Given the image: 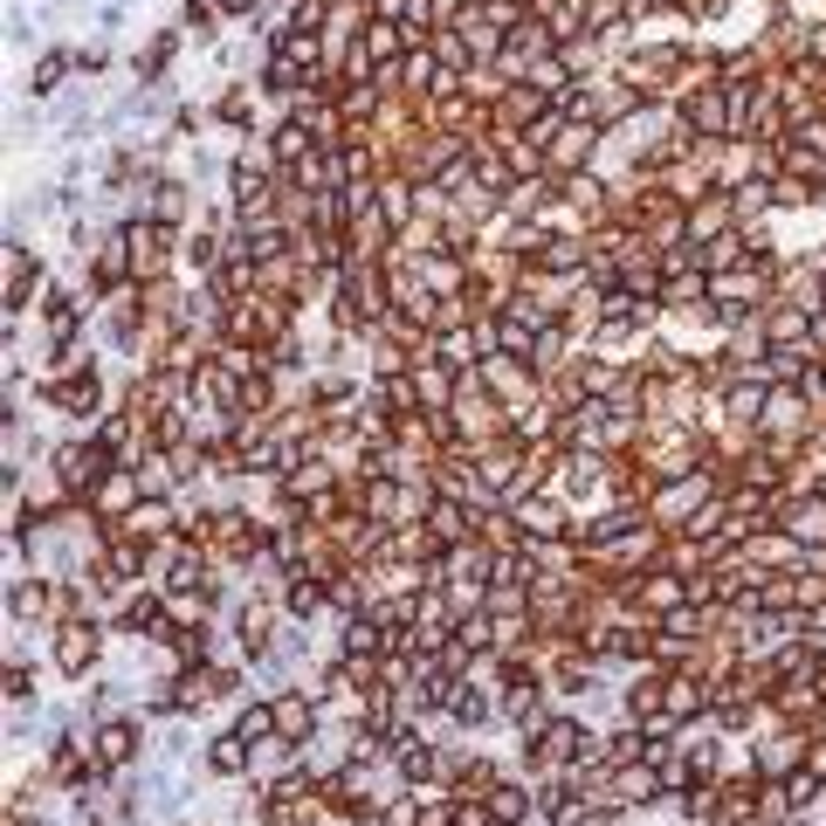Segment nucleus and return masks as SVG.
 <instances>
[{
	"label": "nucleus",
	"instance_id": "nucleus-6",
	"mask_svg": "<svg viewBox=\"0 0 826 826\" xmlns=\"http://www.w3.org/2000/svg\"><path fill=\"white\" fill-rule=\"evenodd\" d=\"M551 172L565 179V172H600V152H606V132L600 124H579V118H565L558 132H551Z\"/></svg>",
	"mask_w": 826,
	"mask_h": 826
},
{
	"label": "nucleus",
	"instance_id": "nucleus-23",
	"mask_svg": "<svg viewBox=\"0 0 826 826\" xmlns=\"http://www.w3.org/2000/svg\"><path fill=\"white\" fill-rule=\"evenodd\" d=\"M69 76H76V48H48V56H35V69H29V97H56Z\"/></svg>",
	"mask_w": 826,
	"mask_h": 826
},
{
	"label": "nucleus",
	"instance_id": "nucleus-17",
	"mask_svg": "<svg viewBox=\"0 0 826 826\" xmlns=\"http://www.w3.org/2000/svg\"><path fill=\"white\" fill-rule=\"evenodd\" d=\"M461 379L469 372H455V366H442V358H413V393H421V413H448L455 406V393H461Z\"/></svg>",
	"mask_w": 826,
	"mask_h": 826
},
{
	"label": "nucleus",
	"instance_id": "nucleus-10",
	"mask_svg": "<svg viewBox=\"0 0 826 826\" xmlns=\"http://www.w3.org/2000/svg\"><path fill=\"white\" fill-rule=\"evenodd\" d=\"M779 531H792L799 545H806L813 565H826V489H813V496H779Z\"/></svg>",
	"mask_w": 826,
	"mask_h": 826
},
{
	"label": "nucleus",
	"instance_id": "nucleus-4",
	"mask_svg": "<svg viewBox=\"0 0 826 826\" xmlns=\"http://www.w3.org/2000/svg\"><path fill=\"white\" fill-rule=\"evenodd\" d=\"M710 496H723V489H716V476H710V469H689V476H676V482H655L648 516H655V524H661L668 537H682V531H689V516L703 510Z\"/></svg>",
	"mask_w": 826,
	"mask_h": 826
},
{
	"label": "nucleus",
	"instance_id": "nucleus-25",
	"mask_svg": "<svg viewBox=\"0 0 826 826\" xmlns=\"http://www.w3.org/2000/svg\"><path fill=\"white\" fill-rule=\"evenodd\" d=\"M221 21H227V14H221V0H187V8H179V29H187L193 48L214 42V35H221Z\"/></svg>",
	"mask_w": 826,
	"mask_h": 826
},
{
	"label": "nucleus",
	"instance_id": "nucleus-5",
	"mask_svg": "<svg viewBox=\"0 0 826 826\" xmlns=\"http://www.w3.org/2000/svg\"><path fill=\"white\" fill-rule=\"evenodd\" d=\"M806 737L813 730H799V723H771V730H758L751 737V758H758V779H792L799 764H806Z\"/></svg>",
	"mask_w": 826,
	"mask_h": 826
},
{
	"label": "nucleus",
	"instance_id": "nucleus-2",
	"mask_svg": "<svg viewBox=\"0 0 826 826\" xmlns=\"http://www.w3.org/2000/svg\"><path fill=\"white\" fill-rule=\"evenodd\" d=\"M111 620L103 613H76L63 620V627H48V655H56V676L63 682H90L97 668H103V648H111Z\"/></svg>",
	"mask_w": 826,
	"mask_h": 826
},
{
	"label": "nucleus",
	"instance_id": "nucleus-31",
	"mask_svg": "<svg viewBox=\"0 0 826 826\" xmlns=\"http://www.w3.org/2000/svg\"><path fill=\"white\" fill-rule=\"evenodd\" d=\"M406 8H413V0H366L372 21H406Z\"/></svg>",
	"mask_w": 826,
	"mask_h": 826
},
{
	"label": "nucleus",
	"instance_id": "nucleus-14",
	"mask_svg": "<svg viewBox=\"0 0 826 826\" xmlns=\"http://www.w3.org/2000/svg\"><path fill=\"white\" fill-rule=\"evenodd\" d=\"M200 771H206V779H221V785H242L248 771H255V744L235 730V723H227V730H214V737H206Z\"/></svg>",
	"mask_w": 826,
	"mask_h": 826
},
{
	"label": "nucleus",
	"instance_id": "nucleus-1",
	"mask_svg": "<svg viewBox=\"0 0 826 826\" xmlns=\"http://www.w3.org/2000/svg\"><path fill=\"white\" fill-rule=\"evenodd\" d=\"M42 406L63 413L69 434H90L103 413H111V372L83 366V372H63V379H42Z\"/></svg>",
	"mask_w": 826,
	"mask_h": 826
},
{
	"label": "nucleus",
	"instance_id": "nucleus-21",
	"mask_svg": "<svg viewBox=\"0 0 826 826\" xmlns=\"http://www.w3.org/2000/svg\"><path fill=\"white\" fill-rule=\"evenodd\" d=\"M358 48H366L372 56V69H393V63H406V29L400 21H366V29H358Z\"/></svg>",
	"mask_w": 826,
	"mask_h": 826
},
{
	"label": "nucleus",
	"instance_id": "nucleus-20",
	"mask_svg": "<svg viewBox=\"0 0 826 826\" xmlns=\"http://www.w3.org/2000/svg\"><path fill=\"white\" fill-rule=\"evenodd\" d=\"M545 111H551V97L537 90V83H510V97L496 103V124H503V132H516V138H524V132H531V124L545 118Z\"/></svg>",
	"mask_w": 826,
	"mask_h": 826
},
{
	"label": "nucleus",
	"instance_id": "nucleus-9",
	"mask_svg": "<svg viewBox=\"0 0 826 826\" xmlns=\"http://www.w3.org/2000/svg\"><path fill=\"white\" fill-rule=\"evenodd\" d=\"M476 379H482V393H489V400H503V406H524V400H537V393H545V379L531 372V358H510V351L482 358V366H476Z\"/></svg>",
	"mask_w": 826,
	"mask_h": 826
},
{
	"label": "nucleus",
	"instance_id": "nucleus-16",
	"mask_svg": "<svg viewBox=\"0 0 826 826\" xmlns=\"http://www.w3.org/2000/svg\"><path fill=\"white\" fill-rule=\"evenodd\" d=\"M187 48V29H159L138 56H132V76H138V90H166L172 83V56Z\"/></svg>",
	"mask_w": 826,
	"mask_h": 826
},
{
	"label": "nucleus",
	"instance_id": "nucleus-15",
	"mask_svg": "<svg viewBox=\"0 0 826 826\" xmlns=\"http://www.w3.org/2000/svg\"><path fill=\"white\" fill-rule=\"evenodd\" d=\"M145 503V489H138V469H132V461H118V469L111 476H103L97 489H90V516H97V524H124V516H132Z\"/></svg>",
	"mask_w": 826,
	"mask_h": 826
},
{
	"label": "nucleus",
	"instance_id": "nucleus-29",
	"mask_svg": "<svg viewBox=\"0 0 826 826\" xmlns=\"http://www.w3.org/2000/svg\"><path fill=\"white\" fill-rule=\"evenodd\" d=\"M42 689H35V668H21V655L8 661V710H35Z\"/></svg>",
	"mask_w": 826,
	"mask_h": 826
},
{
	"label": "nucleus",
	"instance_id": "nucleus-28",
	"mask_svg": "<svg viewBox=\"0 0 826 826\" xmlns=\"http://www.w3.org/2000/svg\"><path fill=\"white\" fill-rule=\"evenodd\" d=\"M282 29L290 35H324L331 29V0H297V8L282 14Z\"/></svg>",
	"mask_w": 826,
	"mask_h": 826
},
{
	"label": "nucleus",
	"instance_id": "nucleus-27",
	"mask_svg": "<svg viewBox=\"0 0 826 826\" xmlns=\"http://www.w3.org/2000/svg\"><path fill=\"white\" fill-rule=\"evenodd\" d=\"M427 48H434V56H442V69L455 76V83H461V76L476 69V56H469V35H461V29H434V42H427Z\"/></svg>",
	"mask_w": 826,
	"mask_h": 826
},
{
	"label": "nucleus",
	"instance_id": "nucleus-24",
	"mask_svg": "<svg viewBox=\"0 0 826 826\" xmlns=\"http://www.w3.org/2000/svg\"><path fill=\"white\" fill-rule=\"evenodd\" d=\"M235 730L248 744H269L276 737V695H248V703H235Z\"/></svg>",
	"mask_w": 826,
	"mask_h": 826
},
{
	"label": "nucleus",
	"instance_id": "nucleus-13",
	"mask_svg": "<svg viewBox=\"0 0 826 826\" xmlns=\"http://www.w3.org/2000/svg\"><path fill=\"white\" fill-rule=\"evenodd\" d=\"M737 558L751 565V572H799V565H813V558H806V545H799L792 531H779V524L751 531V537L737 545Z\"/></svg>",
	"mask_w": 826,
	"mask_h": 826
},
{
	"label": "nucleus",
	"instance_id": "nucleus-30",
	"mask_svg": "<svg viewBox=\"0 0 826 826\" xmlns=\"http://www.w3.org/2000/svg\"><path fill=\"white\" fill-rule=\"evenodd\" d=\"M111 69V56H103V48H76V76H103Z\"/></svg>",
	"mask_w": 826,
	"mask_h": 826
},
{
	"label": "nucleus",
	"instance_id": "nucleus-26",
	"mask_svg": "<svg viewBox=\"0 0 826 826\" xmlns=\"http://www.w3.org/2000/svg\"><path fill=\"white\" fill-rule=\"evenodd\" d=\"M434 358L455 366V372H476V366H482V345H476V331L461 324V331H448V338H434Z\"/></svg>",
	"mask_w": 826,
	"mask_h": 826
},
{
	"label": "nucleus",
	"instance_id": "nucleus-3",
	"mask_svg": "<svg viewBox=\"0 0 826 826\" xmlns=\"http://www.w3.org/2000/svg\"><path fill=\"white\" fill-rule=\"evenodd\" d=\"M111 469H118V455L103 448L97 434H69V442L48 448V482H56L69 503H90V489L111 476Z\"/></svg>",
	"mask_w": 826,
	"mask_h": 826
},
{
	"label": "nucleus",
	"instance_id": "nucleus-12",
	"mask_svg": "<svg viewBox=\"0 0 826 826\" xmlns=\"http://www.w3.org/2000/svg\"><path fill=\"white\" fill-rule=\"evenodd\" d=\"M723 235H737V200H730V187H710L703 200H689L682 242H689V248H710V242H723Z\"/></svg>",
	"mask_w": 826,
	"mask_h": 826
},
{
	"label": "nucleus",
	"instance_id": "nucleus-18",
	"mask_svg": "<svg viewBox=\"0 0 826 826\" xmlns=\"http://www.w3.org/2000/svg\"><path fill=\"white\" fill-rule=\"evenodd\" d=\"M710 695L716 689L695 676V668H668V716H676L682 730H689V723H710Z\"/></svg>",
	"mask_w": 826,
	"mask_h": 826
},
{
	"label": "nucleus",
	"instance_id": "nucleus-32",
	"mask_svg": "<svg viewBox=\"0 0 826 826\" xmlns=\"http://www.w3.org/2000/svg\"><path fill=\"white\" fill-rule=\"evenodd\" d=\"M813 351L826 358V310H813Z\"/></svg>",
	"mask_w": 826,
	"mask_h": 826
},
{
	"label": "nucleus",
	"instance_id": "nucleus-8",
	"mask_svg": "<svg viewBox=\"0 0 826 826\" xmlns=\"http://www.w3.org/2000/svg\"><path fill=\"white\" fill-rule=\"evenodd\" d=\"M627 592H634L640 620H668V613L689 606V572H682V565H655V572L627 579Z\"/></svg>",
	"mask_w": 826,
	"mask_h": 826
},
{
	"label": "nucleus",
	"instance_id": "nucleus-33",
	"mask_svg": "<svg viewBox=\"0 0 826 826\" xmlns=\"http://www.w3.org/2000/svg\"><path fill=\"white\" fill-rule=\"evenodd\" d=\"M785 826H813V813H792V819H785Z\"/></svg>",
	"mask_w": 826,
	"mask_h": 826
},
{
	"label": "nucleus",
	"instance_id": "nucleus-11",
	"mask_svg": "<svg viewBox=\"0 0 826 826\" xmlns=\"http://www.w3.org/2000/svg\"><path fill=\"white\" fill-rule=\"evenodd\" d=\"M682 124H689L695 138H737V97L723 90V83L689 90V97H682Z\"/></svg>",
	"mask_w": 826,
	"mask_h": 826
},
{
	"label": "nucleus",
	"instance_id": "nucleus-19",
	"mask_svg": "<svg viewBox=\"0 0 826 826\" xmlns=\"http://www.w3.org/2000/svg\"><path fill=\"white\" fill-rule=\"evenodd\" d=\"M448 716H455V730H461V737H469V730H489V723H496V689H482V682L461 676V689H455Z\"/></svg>",
	"mask_w": 826,
	"mask_h": 826
},
{
	"label": "nucleus",
	"instance_id": "nucleus-22",
	"mask_svg": "<svg viewBox=\"0 0 826 826\" xmlns=\"http://www.w3.org/2000/svg\"><path fill=\"white\" fill-rule=\"evenodd\" d=\"M206 118L221 124V132H242V138H255V90H242V83H227L214 103H206Z\"/></svg>",
	"mask_w": 826,
	"mask_h": 826
},
{
	"label": "nucleus",
	"instance_id": "nucleus-7",
	"mask_svg": "<svg viewBox=\"0 0 826 826\" xmlns=\"http://www.w3.org/2000/svg\"><path fill=\"white\" fill-rule=\"evenodd\" d=\"M35 290H42V255L21 248V235H8V255H0V317H21Z\"/></svg>",
	"mask_w": 826,
	"mask_h": 826
}]
</instances>
